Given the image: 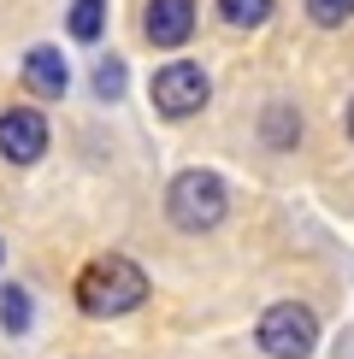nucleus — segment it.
Here are the masks:
<instances>
[{
    "instance_id": "obj_8",
    "label": "nucleus",
    "mask_w": 354,
    "mask_h": 359,
    "mask_svg": "<svg viewBox=\"0 0 354 359\" xmlns=\"http://www.w3.org/2000/svg\"><path fill=\"white\" fill-rule=\"evenodd\" d=\"M260 136H266V147H295L301 142V112L295 107H266V118H260Z\"/></svg>"
},
{
    "instance_id": "obj_2",
    "label": "nucleus",
    "mask_w": 354,
    "mask_h": 359,
    "mask_svg": "<svg viewBox=\"0 0 354 359\" xmlns=\"http://www.w3.org/2000/svg\"><path fill=\"white\" fill-rule=\"evenodd\" d=\"M166 212H171L177 230H189V236H201V230H213V224H225V212H230L225 177H213V171H177L171 189H166Z\"/></svg>"
},
{
    "instance_id": "obj_11",
    "label": "nucleus",
    "mask_w": 354,
    "mask_h": 359,
    "mask_svg": "<svg viewBox=\"0 0 354 359\" xmlns=\"http://www.w3.org/2000/svg\"><path fill=\"white\" fill-rule=\"evenodd\" d=\"M0 318H6L12 336H24V330H29V289L6 283V289H0Z\"/></svg>"
},
{
    "instance_id": "obj_14",
    "label": "nucleus",
    "mask_w": 354,
    "mask_h": 359,
    "mask_svg": "<svg viewBox=\"0 0 354 359\" xmlns=\"http://www.w3.org/2000/svg\"><path fill=\"white\" fill-rule=\"evenodd\" d=\"M348 136H354V100H348Z\"/></svg>"
},
{
    "instance_id": "obj_7",
    "label": "nucleus",
    "mask_w": 354,
    "mask_h": 359,
    "mask_svg": "<svg viewBox=\"0 0 354 359\" xmlns=\"http://www.w3.org/2000/svg\"><path fill=\"white\" fill-rule=\"evenodd\" d=\"M24 83L36 88L41 100H59V95H65V88H71V71H65V59H59V48H29Z\"/></svg>"
},
{
    "instance_id": "obj_4",
    "label": "nucleus",
    "mask_w": 354,
    "mask_h": 359,
    "mask_svg": "<svg viewBox=\"0 0 354 359\" xmlns=\"http://www.w3.org/2000/svg\"><path fill=\"white\" fill-rule=\"evenodd\" d=\"M206 95H213V83H206V71L189 65V59H171V65L154 71V107L166 118H195L206 107Z\"/></svg>"
},
{
    "instance_id": "obj_13",
    "label": "nucleus",
    "mask_w": 354,
    "mask_h": 359,
    "mask_svg": "<svg viewBox=\"0 0 354 359\" xmlns=\"http://www.w3.org/2000/svg\"><path fill=\"white\" fill-rule=\"evenodd\" d=\"M95 95L100 100H118V95H124V59H100V65H95Z\"/></svg>"
},
{
    "instance_id": "obj_3",
    "label": "nucleus",
    "mask_w": 354,
    "mask_h": 359,
    "mask_svg": "<svg viewBox=\"0 0 354 359\" xmlns=\"http://www.w3.org/2000/svg\"><path fill=\"white\" fill-rule=\"evenodd\" d=\"M254 336H260V348L272 359H307L313 341H319V318H313V306H301V301H277V306H266Z\"/></svg>"
},
{
    "instance_id": "obj_10",
    "label": "nucleus",
    "mask_w": 354,
    "mask_h": 359,
    "mask_svg": "<svg viewBox=\"0 0 354 359\" xmlns=\"http://www.w3.org/2000/svg\"><path fill=\"white\" fill-rule=\"evenodd\" d=\"M218 12H225L230 29H260L272 18V0H218Z\"/></svg>"
},
{
    "instance_id": "obj_5",
    "label": "nucleus",
    "mask_w": 354,
    "mask_h": 359,
    "mask_svg": "<svg viewBox=\"0 0 354 359\" xmlns=\"http://www.w3.org/2000/svg\"><path fill=\"white\" fill-rule=\"evenodd\" d=\"M48 154V118L29 112V107H6L0 112V159L12 165H36Z\"/></svg>"
},
{
    "instance_id": "obj_9",
    "label": "nucleus",
    "mask_w": 354,
    "mask_h": 359,
    "mask_svg": "<svg viewBox=\"0 0 354 359\" xmlns=\"http://www.w3.org/2000/svg\"><path fill=\"white\" fill-rule=\"evenodd\" d=\"M100 29H107V0H71V36L100 41Z\"/></svg>"
},
{
    "instance_id": "obj_1",
    "label": "nucleus",
    "mask_w": 354,
    "mask_h": 359,
    "mask_svg": "<svg viewBox=\"0 0 354 359\" xmlns=\"http://www.w3.org/2000/svg\"><path fill=\"white\" fill-rule=\"evenodd\" d=\"M142 301H148V277L124 253H107V259H95L77 277V306L88 318H118V312H136Z\"/></svg>"
},
{
    "instance_id": "obj_6",
    "label": "nucleus",
    "mask_w": 354,
    "mask_h": 359,
    "mask_svg": "<svg viewBox=\"0 0 354 359\" xmlns=\"http://www.w3.org/2000/svg\"><path fill=\"white\" fill-rule=\"evenodd\" d=\"M142 29H148L154 48H183L195 36V0H148Z\"/></svg>"
},
{
    "instance_id": "obj_12",
    "label": "nucleus",
    "mask_w": 354,
    "mask_h": 359,
    "mask_svg": "<svg viewBox=\"0 0 354 359\" xmlns=\"http://www.w3.org/2000/svg\"><path fill=\"white\" fill-rule=\"evenodd\" d=\"M307 18H313L319 29H343L354 18V0H307Z\"/></svg>"
}]
</instances>
